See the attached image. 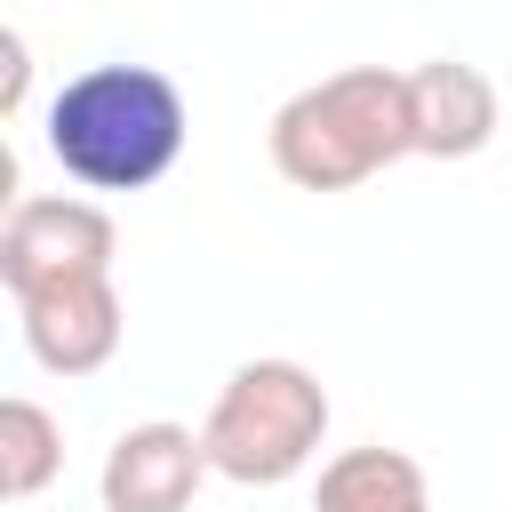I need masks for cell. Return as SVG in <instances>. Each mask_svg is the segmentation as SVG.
Here are the masks:
<instances>
[{
    "mask_svg": "<svg viewBox=\"0 0 512 512\" xmlns=\"http://www.w3.org/2000/svg\"><path fill=\"white\" fill-rule=\"evenodd\" d=\"M208 464L216 480H240V488H280L296 480L320 440H328V384L304 368V360H240L216 400H208Z\"/></svg>",
    "mask_w": 512,
    "mask_h": 512,
    "instance_id": "3957f363",
    "label": "cell"
},
{
    "mask_svg": "<svg viewBox=\"0 0 512 512\" xmlns=\"http://www.w3.org/2000/svg\"><path fill=\"white\" fill-rule=\"evenodd\" d=\"M48 160L80 192H144L184 160L192 104L160 64H88L48 96Z\"/></svg>",
    "mask_w": 512,
    "mask_h": 512,
    "instance_id": "6da1fadb",
    "label": "cell"
},
{
    "mask_svg": "<svg viewBox=\"0 0 512 512\" xmlns=\"http://www.w3.org/2000/svg\"><path fill=\"white\" fill-rule=\"evenodd\" d=\"M112 248H120V232H112V216L96 200H80V192H32L0 224V280L24 304V296H48V288H72V280H104Z\"/></svg>",
    "mask_w": 512,
    "mask_h": 512,
    "instance_id": "277c9868",
    "label": "cell"
},
{
    "mask_svg": "<svg viewBox=\"0 0 512 512\" xmlns=\"http://www.w3.org/2000/svg\"><path fill=\"white\" fill-rule=\"evenodd\" d=\"M208 440L192 424H128L112 448H104V472H96V496L104 512H192L200 480H208Z\"/></svg>",
    "mask_w": 512,
    "mask_h": 512,
    "instance_id": "5b68a950",
    "label": "cell"
},
{
    "mask_svg": "<svg viewBox=\"0 0 512 512\" xmlns=\"http://www.w3.org/2000/svg\"><path fill=\"white\" fill-rule=\"evenodd\" d=\"M312 512H432V488L408 448H344L320 464Z\"/></svg>",
    "mask_w": 512,
    "mask_h": 512,
    "instance_id": "ba28073f",
    "label": "cell"
},
{
    "mask_svg": "<svg viewBox=\"0 0 512 512\" xmlns=\"http://www.w3.org/2000/svg\"><path fill=\"white\" fill-rule=\"evenodd\" d=\"M272 168L296 192H352L368 176H384L392 160L416 152V120H408V72L392 64H344L312 88H296L272 112Z\"/></svg>",
    "mask_w": 512,
    "mask_h": 512,
    "instance_id": "7a4b0ae2",
    "label": "cell"
},
{
    "mask_svg": "<svg viewBox=\"0 0 512 512\" xmlns=\"http://www.w3.org/2000/svg\"><path fill=\"white\" fill-rule=\"evenodd\" d=\"M408 120H416V152L424 160H472L496 144V80L464 56H432L408 72Z\"/></svg>",
    "mask_w": 512,
    "mask_h": 512,
    "instance_id": "52a82bcc",
    "label": "cell"
},
{
    "mask_svg": "<svg viewBox=\"0 0 512 512\" xmlns=\"http://www.w3.org/2000/svg\"><path fill=\"white\" fill-rule=\"evenodd\" d=\"M0 56H8V88H0V112H24V88H32V56H24V32H0Z\"/></svg>",
    "mask_w": 512,
    "mask_h": 512,
    "instance_id": "30bf717a",
    "label": "cell"
},
{
    "mask_svg": "<svg viewBox=\"0 0 512 512\" xmlns=\"http://www.w3.org/2000/svg\"><path fill=\"white\" fill-rule=\"evenodd\" d=\"M16 328H24V352L48 368V376H96L112 352H120V288L112 272L104 280H72V288H48V296H24L16 304Z\"/></svg>",
    "mask_w": 512,
    "mask_h": 512,
    "instance_id": "8992f818",
    "label": "cell"
},
{
    "mask_svg": "<svg viewBox=\"0 0 512 512\" xmlns=\"http://www.w3.org/2000/svg\"><path fill=\"white\" fill-rule=\"evenodd\" d=\"M64 472V424L40 408V400H24V392H8L0 400V496H40L48 480Z\"/></svg>",
    "mask_w": 512,
    "mask_h": 512,
    "instance_id": "9c48e42d",
    "label": "cell"
}]
</instances>
